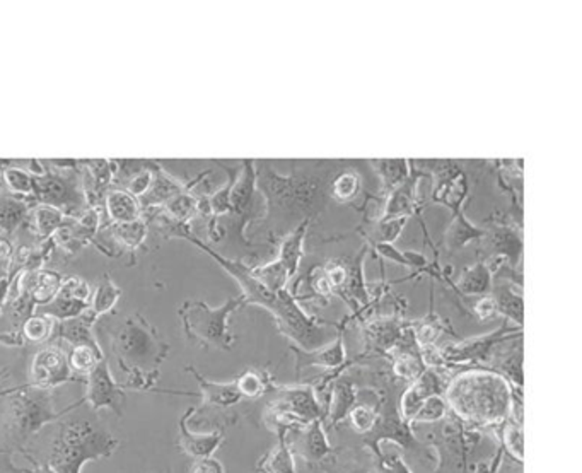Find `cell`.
<instances>
[{
  "label": "cell",
  "instance_id": "obj_1",
  "mask_svg": "<svg viewBox=\"0 0 582 473\" xmlns=\"http://www.w3.org/2000/svg\"><path fill=\"white\" fill-rule=\"evenodd\" d=\"M184 238L190 240V243L199 246L207 255H211L239 284L243 290L241 296L245 298V306H261L267 311H270V315L276 318L280 334L291 338L296 347L303 351H313L328 344L326 336H330V326H333V323L307 315L306 311L297 305V298L291 290L272 292L267 289L258 279L253 277L251 267H248L243 261L222 257L209 244L203 243L195 234H192V231L186 232Z\"/></svg>",
  "mask_w": 582,
  "mask_h": 473
},
{
  "label": "cell",
  "instance_id": "obj_2",
  "mask_svg": "<svg viewBox=\"0 0 582 473\" xmlns=\"http://www.w3.org/2000/svg\"><path fill=\"white\" fill-rule=\"evenodd\" d=\"M330 175H299L280 176L267 163L257 161V188L267 203V219L277 228H289L311 221L322 213L330 197Z\"/></svg>",
  "mask_w": 582,
  "mask_h": 473
},
{
  "label": "cell",
  "instance_id": "obj_3",
  "mask_svg": "<svg viewBox=\"0 0 582 473\" xmlns=\"http://www.w3.org/2000/svg\"><path fill=\"white\" fill-rule=\"evenodd\" d=\"M118 367L127 374L125 390H155L161 366L168 359L169 344L144 315L134 313L109 338Z\"/></svg>",
  "mask_w": 582,
  "mask_h": 473
},
{
  "label": "cell",
  "instance_id": "obj_4",
  "mask_svg": "<svg viewBox=\"0 0 582 473\" xmlns=\"http://www.w3.org/2000/svg\"><path fill=\"white\" fill-rule=\"evenodd\" d=\"M447 407L474 426H501L511 419L514 388L493 369H468L445 388Z\"/></svg>",
  "mask_w": 582,
  "mask_h": 473
},
{
  "label": "cell",
  "instance_id": "obj_5",
  "mask_svg": "<svg viewBox=\"0 0 582 473\" xmlns=\"http://www.w3.org/2000/svg\"><path fill=\"white\" fill-rule=\"evenodd\" d=\"M84 403L79 400L63 411H55V393L52 390L21 384L5 397V409L0 419V455L21 451L42 429L57 422L65 413Z\"/></svg>",
  "mask_w": 582,
  "mask_h": 473
},
{
  "label": "cell",
  "instance_id": "obj_6",
  "mask_svg": "<svg viewBox=\"0 0 582 473\" xmlns=\"http://www.w3.org/2000/svg\"><path fill=\"white\" fill-rule=\"evenodd\" d=\"M120 448V440L91 421H65L50 446L48 465L57 473H82L92 459H109Z\"/></svg>",
  "mask_w": 582,
  "mask_h": 473
},
{
  "label": "cell",
  "instance_id": "obj_7",
  "mask_svg": "<svg viewBox=\"0 0 582 473\" xmlns=\"http://www.w3.org/2000/svg\"><path fill=\"white\" fill-rule=\"evenodd\" d=\"M246 307L245 298H230L219 307H211L203 301H184L178 315L182 318L186 338L203 349L230 351L236 336L230 334V317L238 309Z\"/></svg>",
  "mask_w": 582,
  "mask_h": 473
},
{
  "label": "cell",
  "instance_id": "obj_8",
  "mask_svg": "<svg viewBox=\"0 0 582 473\" xmlns=\"http://www.w3.org/2000/svg\"><path fill=\"white\" fill-rule=\"evenodd\" d=\"M265 419L277 429L305 428L314 421H323L322 403L309 384L282 386L268 403Z\"/></svg>",
  "mask_w": 582,
  "mask_h": 473
},
{
  "label": "cell",
  "instance_id": "obj_9",
  "mask_svg": "<svg viewBox=\"0 0 582 473\" xmlns=\"http://www.w3.org/2000/svg\"><path fill=\"white\" fill-rule=\"evenodd\" d=\"M33 197L36 203L59 209L69 217H80V211L86 205L84 182L79 180L76 168L45 171L34 176Z\"/></svg>",
  "mask_w": 582,
  "mask_h": 473
},
{
  "label": "cell",
  "instance_id": "obj_10",
  "mask_svg": "<svg viewBox=\"0 0 582 473\" xmlns=\"http://www.w3.org/2000/svg\"><path fill=\"white\" fill-rule=\"evenodd\" d=\"M86 382V395L82 398L94 412L108 409L115 413L118 419L125 415L127 405V393L122 384L115 382L107 359L99 361L91 371L84 376Z\"/></svg>",
  "mask_w": 582,
  "mask_h": 473
},
{
  "label": "cell",
  "instance_id": "obj_11",
  "mask_svg": "<svg viewBox=\"0 0 582 473\" xmlns=\"http://www.w3.org/2000/svg\"><path fill=\"white\" fill-rule=\"evenodd\" d=\"M514 336H522V326H511L509 323H502L501 328L493 330L492 334L466 338L460 344L449 345L445 351H439L441 363L445 364H465V363H483L491 357L492 349Z\"/></svg>",
  "mask_w": 582,
  "mask_h": 473
},
{
  "label": "cell",
  "instance_id": "obj_12",
  "mask_svg": "<svg viewBox=\"0 0 582 473\" xmlns=\"http://www.w3.org/2000/svg\"><path fill=\"white\" fill-rule=\"evenodd\" d=\"M30 378L33 386L52 392L65 383L80 382L70 369L69 355L59 345H48L34 354Z\"/></svg>",
  "mask_w": 582,
  "mask_h": 473
},
{
  "label": "cell",
  "instance_id": "obj_13",
  "mask_svg": "<svg viewBox=\"0 0 582 473\" xmlns=\"http://www.w3.org/2000/svg\"><path fill=\"white\" fill-rule=\"evenodd\" d=\"M364 441L371 446V449L376 455L381 451V448H380L381 441H393L401 448H408V449L420 448V443L415 440V436L412 434V426L401 419L393 400L384 402L383 411L378 412L376 426L364 436Z\"/></svg>",
  "mask_w": 582,
  "mask_h": 473
},
{
  "label": "cell",
  "instance_id": "obj_14",
  "mask_svg": "<svg viewBox=\"0 0 582 473\" xmlns=\"http://www.w3.org/2000/svg\"><path fill=\"white\" fill-rule=\"evenodd\" d=\"M480 241L485 253L491 255V260L509 261L512 269L521 260V231L512 224H507V222L493 224L491 230H485V234L482 236Z\"/></svg>",
  "mask_w": 582,
  "mask_h": 473
},
{
  "label": "cell",
  "instance_id": "obj_15",
  "mask_svg": "<svg viewBox=\"0 0 582 473\" xmlns=\"http://www.w3.org/2000/svg\"><path fill=\"white\" fill-rule=\"evenodd\" d=\"M195 413V407H190L186 412L180 417L178 422V446L188 455L190 459H202L214 457L215 451L224 443L226 434L224 430H212V432H192L188 428V422L192 415Z\"/></svg>",
  "mask_w": 582,
  "mask_h": 473
},
{
  "label": "cell",
  "instance_id": "obj_16",
  "mask_svg": "<svg viewBox=\"0 0 582 473\" xmlns=\"http://www.w3.org/2000/svg\"><path fill=\"white\" fill-rule=\"evenodd\" d=\"M294 432L291 440L287 436V444L292 455H297L309 463H318L332 453V446L324 434L323 421H314L305 428L291 429Z\"/></svg>",
  "mask_w": 582,
  "mask_h": 473
},
{
  "label": "cell",
  "instance_id": "obj_17",
  "mask_svg": "<svg viewBox=\"0 0 582 473\" xmlns=\"http://www.w3.org/2000/svg\"><path fill=\"white\" fill-rule=\"evenodd\" d=\"M184 371H188L190 374H193V378L199 383V395L202 397V403H200V407H197V411H205V409L228 411V409L238 405L243 400L241 393L238 392L236 382H211L205 376H202L199 371L193 366H186L184 367Z\"/></svg>",
  "mask_w": 582,
  "mask_h": 473
},
{
  "label": "cell",
  "instance_id": "obj_18",
  "mask_svg": "<svg viewBox=\"0 0 582 473\" xmlns=\"http://www.w3.org/2000/svg\"><path fill=\"white\" fill-rule=\"evenodd\" d=\"M291 351L296 355V373L301 374L305 367L320 366L323 369H338L347 361V351L343 345V332H338L337 338L316 347L313 351H303L296 345H291Z\"/></svg>",
  "mask_w": 582,
  "mask_h": 473
},
{
  "label": "cell",
  "instance_id": "obj_19",
  "mask_svg": "<svg viewBox=\"0 0 582 473\" xmlns=\"http://www.w3.org/2000/svg\"><path fill=\"white\" fill-rule=\"evenodd\" d=\"M257 192V161L255 159H243L241 171L230 190V215L241 217V224L245 226L251 219V207L255 202Z\"/></svg>",
  "mask_w": 582,
  "mask_h": 473
},
{
  "label": "cell",
  "instance_id": "obj_20",
  "mask_svg": "<svg viewBox=\"0 0 582 473\" xmlns=\"http://www.w3.org/2000/svg\"><path fill=\"white\" fill-rule=\"evenodd\" d=\"M424 176H426V173L417 171L412 166L408 178L388 194L381 217H384V219H388V217H410V215L415 214L417 209H418L417 188H418L420 178H424Z\"/></svg>",
  "mask_w": 582,
  "mask_h": 473
},
{
  "label": "cell",
  "instance_id": "obj_21",
  "mask_svg": "<svg viewBox=\"0 0 582 473\" xmlns=\"http://www.w3.org/2000/svg\"><path fill=\"white\" fill-rule=\"evenodd\" d=\"M98 318L92 315L91 311H84L80 317L70 318V320L57 321L55 328V336L67 342L72 347H91L94 351H101L96 336H94V325Z\"/></svg>",
  "mask_w": 582,
  "mask_h": 473
},
{
  "label": "cell",
  "instance_id": "obj_22",
  "mask_svg": "<svg viewBox=\"0 0 582 473\" xmlns=\"http://www.w3.org/2000/svg\"><path fill=\"white\" fill-rule=\"evenodd\" d=\"M497 315H502L507 321L522 326L524 323V301L521 292H516L511 280H499L492 284L491 294Z\"/></svg>",
  "mask_w": 582,
  "mask_h": 473
},
{
  "label": "cell",
  "instance_id": "obj_23",
  "mask_svg": "<svg viewBox=\"0 0 582 473\" xmlns=\"http://www.w3.org/2000/svg\"><path fill=\"white\" fill-rule=\"evenodd\" d=\"M186 190V184H180L176 178H173L161 165L154 163L153 184L144 197L138 199L140 207L153 209V207H163L171 197L178 195Z\"/></svg>",
  "mask_w": 582,
  "mask_h": 473
},
{
  "label": "cell",
  "instance_id": "obj_24",
  "mask_svg": "<svg viewBox=\"0 0 582 473\" xmlns=\"http://www.w3.org/2000/svg\"><path fill=\"white\" fill-rule=\"evenodd\" d=\"M403 336V325L391 318L374 321L366 328V347L369 351L388 352L397 349Z\"/></svg>",
  "mask_w": 582,
  "mask_h": 473
},
{
  "label": "cell",
  "instance_id": "obj_25",
  "mask_svg": "<svg viewBox=\"0 0 582 473\" xmlns=\"http://www.w3.org/2000/svg\"><path fill=\"white\" fill-rule=\"evenodd\" d=\"M309 226H311V221L299 224L280 243V251L277 260L291 272L292 277H296L301 260L305 259V240H306Z\"/></svg>",
  "mask_w": 582,
  "mask_h": 473
},
{
  "label": "cell",
  "instance_id": "obj_26",
  "mask_svg": "<svg viewBox=\"0 0 582 473\" xmlns=\"http://www.w3.org/2000/svg\"><path fill=\"white\" fill-rule=\"evenodd\" d=\"M493 284V275H492L489 265L480 260L475 265L466 267L461 272L460 279L456 282V289L460 290L463 296H489Z\"/></svg>",
  "mask_w": 582,
  "mask_h": 473
},
{
  "label": "cell",
  "instance_id": "obj_27",
  "mask_svg": "<svg viewBox=\"0 0 582 473\" xmlns=\"http://www.w3.org/2000/svg\"><path fill=\"white\" fill-rule=\"evenodd\" d=\"M34 200L26 197H15V195H4L0 197V231L2 232H13L19 226H23L30 213L34 207Z\"/></svg>",
  "mask_w": 582,
  "mask_h": 473
},
{
  "label": "cell",
  "instance_id": "obj_28",
  "mask_svg": "<svg viewBox=\"0 0 582 473\" xmlns=\"http://www.w3.org/2000/svg\"><path fill=\"white\" fill-rule=\"evenodd\" d=\"M107 213L113 224L130 222L140 217V203L123 188H111L107 192Z\"/></svg>",
  "mask_w": 582,
  "mask_h": 473
},
{
  "label": "cell",
  "instance_id": "obj_29",
  "mask_svg": "<svg viewBox=\"0 0 582 473\" xmlns=\"http://www.w3.org/2000/svg\"><path fill=\"white\" fill-rule=\"evenodd\" d=\"M485 234V230L478 228L474 222H470L466 219V215L463 214V211L453 214V221L449 224V228L445 232V244L446 250L449 253H455L461 248H465L466 244L482 240V236Z\"/></svg>",
  "mask_w": 582,
  "mask_h": 473
},
{
  "label": "cell",
  "instance_id": "obj_30",
  "mask_svg": "<svg viewBox=\"0 0 582 473\" xmlns=\"http://www.w3.org/2000/svg\"><path fill=\"white\" fill-rule=\"evenodd\" d=\"M291 429L278 428L276 448L261 459L258 470L263 473H296V463L291 448L287 444V434Z\"/></svg>",
  "mask_w": 582,
  "mask_h": 473
},
{
  "label": "cell",
  "instance_id": "obj_31",
  "mask_svg": "<svg viewBox=\"0 0 582 473\" xmlns=\"http://www.w3.org/2000/svg\"><path fill=\"white\" fill-rule=\"evenodd\" d=\"M67 221H69V215L63 214L55 207L42 205V203L33 207L28 217L31 231L42 240H52L55 232L61 230Z\"/></svg>",
  "mask_w": 582,
  "mask_h": 473
},
{
  "label": "cell",
  "instance_id": "obj_32",
  "mask_svg": "<svg viewBox=\"0 0 582 473\" xmlns=\"http://www.w3.org/2000/svg\"><path fill=\"white\" fill-rule=\"evenodd\" d=\"M371 166L381 178L384 194H390L403 184L412 171V163L408 159H371Z\"/></svg>",
  "mask_w": 582,
  "mask_h": 473
},
{
  "label": "cell",
  "instance_id": "obj_33",
  "mask_svg": "<svg viewBox=\"0 0 582 473\" xmlns=\"http://www.w3.org/2000/svg\"><path fill=\"white\" fill-rule=\"evenodd\" d=\"M89 309V303H84L80 299H77L74 296H70L67 290L59 289L57 296L53 298V301H50L48 305L42 306V313L52 317L55 321L70 320L80 317L84 311Z\"/></svg>",
  "mask_w": 582,
  "mask_h": 473
},
{
  "label": "cell",
  "instance_id": "obj_34",
  "mask_svg": "<svg viewBox=\"0 0 582 473\" xmlns=\"http://www.w3.org/2000/svg\"><path fill=\"white\" fill-rule=\"evenodd\" d=\"M120 298H122V289L113 282V279L109 275L105 274L103 279L99 280L96 290L92 292L89 311L99 320L103 315L113 311V307L120 301Z\"/></svg>",
  "mask_w": 582,
  "mask_h": 473
},
{
  "label": "cell",
  "instance_id": "obj_35",
  "mask_svg": "<svg viewBox=\"0 0 582 473\" xmlns=\"http://www.w3.org/2000/svg\"><path fill=\"white\" fill-rule=\"evenodd\" d=\"M408 222V217H380L374 224H371L369 228V232H366V240H368L369 244H393L399 236L401 232L405 230Z\"/></svg>",
  "mask_w": 582,
  "mask_h": 473
},
{
  "label": "cell",
  "instance_id": "obj_36",
  "mask_svg": "<svg viewBox=\"0 0 582 473\" xmlns=\"http://www.w3.org/2000/svg\"><path fill=\"white\" fill-rule=\"evenodd\" d=\"M163 213L180 224H190V221L199 215V197H195L190 190L171 197L163 205Z\"/></svg>",
  "mask_w": 582,
  "mask_h": 473
},
{
  "label": "cell",
  "instance_id": "obj_37",
  "mask_svg": "<svg viewBox=\"0 0 582 473\" xmlns=\"http://www.w3.org/2000/svg\"><path fill=\"white\" fill-rule=\"evenodd\" d=\"M55 328H57V321L53 320L52 317L43 315V313H34L28 320L21 325V336L30 344H43V342H50L55 336Z\"/></svg>",
  "mask_w": 582,
  "mask_h": 473
},
{
  "label": "cell",
  "instance_id": "obj_38",
  "mask_svg": "<svg viewBox=\"0 0 582 473\" xmlns=\"http://www.w3.org/2000/svg\"><path fill=\"white\" fill-rule=\"evenodd\" d=\"M357 400V393L355 388L351 382L347 380H338L335 388H333V398H332V405H330V424L335 426L342 419H345L349 412L352 411Z\"/></svg>",
  "mask_w": 582,
  "mask_h": 473
},
{
  "label": "cell",
  "instance_id": "obj_39",
  "mask_svg": "<svg viewBox=\"0 0 582 473\" xmlns=\"http://www.w3.org/2000/svg\"><path fill=\"white\" fill-rule=\"evenodd\" d=\"M147 234H149V226L140 217L136 221H130V222L113 224L111 226L113 240L122 243L127 248H130V250H137L138 246H142L144 241L147 240Z\"/></svg>",
  "mask_w": 582,
  "mask_h": 473
},
{
  "label": "cell",
  "instance_id": "obj_40",
  "mask_svg": "<svg viewBox=\"0 0 582 473\" xmlns=\"http://www.w3.org/2000/svg\"><path fill=\"white\" fill-rule=\"evenodd\" d=\"M399 351V349H393ZM426 361L418 352L412 351L410 347L405 345V349H399L393 363V373L401 378V380H410L415 382L424 371H426Z\"/></svg>",
  "mask_w": 582,
  "mask_h": 473
},
{
  "label": "cell",
  "instance_id": "obj_41",
  "mask_svg": "<svg viewBox=\"0 0 582 473\" xmlns=\"http://www.w3.org/2000/svg\"><path fill=\"white\" fill-rule=\"evenodd\" d=\"M2 180L9 192L15 197H26V199H34L33 190H34V176L31 171L17 168V166H5L2 169Z\"/></svg>",
  "mask_w": 582,
  "mask_h": 473
},
{
  "label": "cell",
  "instance_id": "obj_42",
  "mask_svg": "<svg viewBox=\"0 0 582 473\" xmlns=\"http://www.w3.org/2000/svg\"><path fill=\"white\" fill-rule=\"evenodd\" d=\"M361 190V176L353 171H343L330 182V197L345 203L355 199Z\"/></svg>",
  "mask_w": 582,
  "mask_h": 473
},
{
  "label": "cell",
  "instance_id": "obj_43",
  "mask_svg": "<svg viewBox=\"0 0 582 473\" xmlns=\"http://www.w3.org/2000/svg\"><path fill=\"white\" fill-rule=\"evenodd\" d=\"M234 382L243 398L257 400L268 392V380L265 378V374H261L260 371H255V369H248Z\"/></svg>",
  "mask_w": 582,
  "mask_h": 473
},
{
  "label": "cell",
  "instance_id": "obj_44",
  "mask_svg": "<svg viewBox=\"0 0 582 473\" xmlns=\"http://www.w3.org/2000/svg\"><path fill=\"white\" fill-rule=\"evenodd\" d=\"M105 359L103 352L94 351L91 347H72L69 354V364L77 376H86L92 367Z\"/></svg>",
  "mask_w": 582,
  "mask_h": 473
},
{
  "label": "cell",
  "instance_id": "obj_45",
  "mask_svg": "<svg viewBox=\"0 0 582 473\" xmlns=\"http://www.w3.org/2000/svg\"><path fill=\"white\" fill-rule=\"evenodd\" d=\"M447 411H449V407H447L445 395H432V397L424 400L418 412L415 413L412 424L439 422L441 419H445Z\"/></svg>",
  "mask_w": 582,
  "mask_h": 473
},
{
  "label": "cell",
  "instance_id": "obj_46",
  "mask_svg": "<svg viewBox=\"0 0 582 473\" xmlns=\"http://www.w3.org/2000/svg\"><path fill=\"white\" fill-rule=\"evenodd\" d=\"M502 444L506 448L507 453L522 463L524 461V429L521 424H516L514 421H506L502 424Z\"/></svg>",
  "mask_w": 582,
  "mask_h": 473
},
{
  "label": "cell",
  "instance_id": "obj_47",
  "mask_svg": "<svg viewBox=\"0 0 582 473\" xmlns=\"http://www.w3.org/2000/svg\"><path fill=\"white\" fill-rule=\"evenodd\" d=\"M495 373H499L502 378H506L507 382L511 383L512 388H522V349L520 347L518 351L509 354L506 357L501 359V363L493 369Z\"/></svg>",
  "mask_w": 582,
  "mask_h": 473
},
{
  "label": "cell",
  "instance_id": "obj_48",
  "mask_svg": "<svg viewBox=\"0 0 582 473\" xmlns=\"http://www.w3.org/2000/svg\"><path fill=\"white\" fill-rule=\"evenodd\" d=\"M351 428L359 432V434H369L372 428L376 426L378 421V409L371 405H353L352 411L347 415Z\"/></svg>",
  "mask_w": 582,
  "mask_h": 473
},
{
  "label": "cell",
  "instance_id": "obj_49",
  "mask_svg": "<svg viewBox=\"0 0 582 473\" xmlns=\"http://www.w3.org/2000/svg\"><path fill=\"white\" fill-rule=\"evenodd\" d=\"M153 166L154 163H149L147 168L138 171L137 175H134L128 182H127V192L130 195H134L136 199H140L147 194V190L151 188V184H153Z\"/></svg>",
  "mask_w": 582,
  "mask_h": 473
},
{
  "label": "cell",
  "instance_id": "obj_50",
  "mask_svg": "<svg viewBox=\"0 0 582 473\" xmlns=\"http://www.w3.org/2000/svg\"><path fill=\"white\" fill-rule=\"evenodd\" d=\"M376 457H378L376 465H378V472L380 473H412L408 465L405 463V459H401L399 455L380 451Z\"/></svg>",
  "mask_w": 582,
  "mask_h": 473
},
{
  "label": "cell",
  "instance_id": "obj_51",
  "mask_svg": "<svg viewBox=\"0 0 582 473\" xmlns=\"http://www.w3.org/2000/svg\"><path fill=\"white\" fill-rule=\"evenodd\" d=\"M369 248H372V250H374L381 259L390 260V261H395V263H399V265H403V267L412 269V267H410V261H408L407 257L403 255V251L397 250L393 244H369Z\"/></svg>",
  "mask_w": 582,
  "mask_h": 473
},
{
  "label": "cell",
  "instance_id": "obj_52",
  "mask_svg": "<svg viewBox=\"0 0 582 473\" xmlns=\"http://www.w3.org/2000/svg\"><path fill=\"white\" fill-rule=\"evenodd\" d=\"M190 473H226V468L219 459L209 457V459H195Z\"/></svg>",
  "mask_w": 582,
  "mask_h": 473
},
{
  "label": "cell",
  "instance_id": "obj_53",
  "mask_svg": "<svg viewBox=\"0 0 582 473\" xmlns=\"http://www.w3.org/2000/svg\"><path fill=\"white\" fill-rule=\"evenodd\" d=\"M474 311H475L476 318L480 321H489L497 317V309H495V305H493V299H492L491 296L480 298L476 301Z\"/></svg>",
  "mask_w": 582,
  "mask_h": 473
},
{
  "label": "cell",
  "instance_id": "obj_54",
  "mask_svg": "<svg viewBox=\"0 0 582 473\" xmlns=\"http://www.w3.org/2000/svg\"><path fill=\"white\" fill-rule=\"evenodd\" d=\"M19 272H21V269L11 267L7 274L0 277V315H2L4 305H5V301H7L9 294H11V289H13V280L19 275Z\"/></svg>",
  "mask_w": 582,
  "mask_h": 473
},
{
  "label": "cell",
  "instance_id": "obj_55",
  "mask_svg": "<svg viewBox=\"0 0 582 473\" xmlns=\"http://www.w3.org/2000/svg\"><path fill=\"white\" fill-rule=\"evenodd\" d=\"M15 472H23V473H57L48 463H43V465H40V463H36V461H33V468H21V470H15Z\"/></svg>",
  "mask_w": 582,
  "mask_h": 473
},
{
  "label": "cell",
  "instance_id": "obj_56",
  "mask_svg": "<svg viewBox=\"0 0 582 473\" xmlns=\"http://www.w3.org/2000/svg\"><path fill=\"white\" fill-rule=\"evenodd\" d=\"M9 269H11V267H5V265H0V277H2V275L4 274H7V272H9Z\"/></svg>",
  "mask_w": 582,
  "mask_h": 473
},
{
  "label": "cell",
  "instance_id": "obj_57",
  "mask_svg": "<svg viewBox=\"0 0 582 473\" xmlns=\"http://www.w3.org/2000/svg\"><path fill=\"white\" fill-rule=\"evenodd\" d=\"M13 390H14V388H11V390H2V392H0V398L7 397V395H9V393H11Z\"/></svg>",
  "mask_w": 582,
  "mask_h": 473
},
{
  "label": "cell",
  "instance_id": "obj_58",
  "mask_svg": "<svg viewBox=\"0 0 582 473\" xmlns=\"http://www.w3.org/2000/svg\"><path fill=\"white\" fill-rule=\"evenodd\" d=\"M5 165H7V163H0V166H2V168H4ZM0 180H2V169H0Z\"/></svg>",
  "mask_w": 582,
  "mask_h": 473
},
{
  "label": "cell",
  "instance_id": "obj_59",
  "mask_svg": "<svg viewBox=\"0 0 582 473\" xmlns=\"http://www.w3.org/2000/svg\"><path fill=\"white\" fill-rule=\"evenodd\" d=\"M352 473H369V472H362V470H361V472H352Z\"/></svg>",
  "mask_w": 582,
  "mask_h": 473
},
{
  "label": "cell",
  "instance_id": "obj_60",
  "mask_svg": "<svg viewBox=\"0 0 582 473\" xmlns=\"http://www.w3.org/2000/svg\"><path fill=\"white\" fill-rule=\"evenodd\" d=\"M0 238H2V231H0Z\"/></svg>",
  "mask_w": 582,
  "mask_h": 473
},
{
  "label": "cell",
  "instance_id": "obj_61",
  "mask_svg": "<svg viewBox=\"0 0 582 473\" xmlns=\"http://www.w3.org/2000/svg\"><path fill=\"white\" fill-rule=\"evenodd\" d=\"M166 473H169V472H166Z\"/></svg>",
  "mask_w": 582,
  "mask_h": 473
}]
</instances>
